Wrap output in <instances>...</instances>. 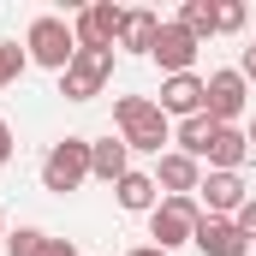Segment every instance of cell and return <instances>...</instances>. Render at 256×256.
I'll return each instance as SVG.
<instances>
[{
    "label": "cell",
    "instance_id": "obj_1",
    "mask_svg": "<svg viewBox=\"0 0 256 256\" xmlns=\"http://www.w3.org/2000/svg\"><path fill=\"white\" fill-rule=\"evenodd\" d=\"M114 120H120V137L131 155H161V143H173L167 114L149 96H114Z\"/></svg>",
    "mask_w": 256,
    "mask_h": 256
},
{
    "label": "cell",
    "instance_id": "obj_2",
    "mask_svg": "<svg viewBox=\"0 0 256 256\" xmlns=\"http://www.w3.org/2000/svg\"><path fill=\"white\" fill-rule=\"evenodd\" d=\"M196 220H202V202H196V196H161L155 214H149V238L173 256L179 244L196 238Z\"/></svg>",
    "mask_w": 256,
    "mask_h": 256
},
{
    "label": "cell",
    "instance_id": "obj_3",
    "mask_svg": "<svg viewBox=\"0 0 256 256\" xmlns=\"http://www.w3.org/2000/svg\"><path fill=\"white\" fill-rule=\"evenodd\" d=\"M24 54H30L36 66H48V72H60V78H66V66L78 60V36H72V24H66V18L48 12V18H36V24H30Z\"/></svg>",
    "mask_w": 256,
    "mask_h": 256
},
{
    "label": "cell",
    "instance_id": "obj_4",
    "mask_svg": "<svg viewBox=\"0 0 256 256\" xmlns=\"http://www.w3.org/2000/svg\"><path fill=\"white\" fill-rule=\"evenodd\" d=\"M84 179H90V143H84V137H60V143L42 155V191L66 196V191H78Z\"/></svg>",
    "mask_w": 256,
    "mask_h": 256
},
{
    "label": "cell",
    "instance_id": "obj_5",
    "mask_svg": "<svg viewBox=\"0 0 256 256\" xmlns=\"http://www.w3.org/2000/svg\"><path fill=\"white\" fill-rule=\"evenodd\" d=\"M108 78H114V48H78V60L60 78V96L66 102H90V96H102Z\"/></svg>",
    "mask_w": 256,
    "mask_h": 256
},
{
    "label": "cell",
    "instance_id": "obj_6",
    "mask_svg": "<svg viewBox=\"0 0 256 256\" xmlns=\"http://www.w3.org/2000/svg\"><path fill=\"white\" fill-rule=\"evenodd\" d=\"M72 36H78V48H120V36H126V6H114V0L84 6V12L72 18Z\"/></svg>",
    "mask_w": 256,
    "mask_h": 256
},
{
    "label": "cell",
    "instance_id": "obj_7",
    "mask_svg": "<svg viewBox=\"0 0 256 256\" xmlns=\"http://www.w3.org/2000/svg\"><path fill=\"white\" fill-rule=\"evenodd\" d=\"M196 48H202V42H196V36L185 30V24H179V18H161V36H155L149 60L161 66L167 78H185V72L196 66Z\"/></svg>",
    "mask_w": 256,
    "mask_h": 256
},
{
    "label": "cell",
    "instance_id": "obj_8",
    "mask_svg": "<svg viewBox=\"0 0 256 256\" xmlns=\"http://www.w3.org/2000/svg\"><path fill=\"white\" fill-rule=\"evenodd\" d=\"M202 90H208L202 114H208L214 126H232V120L244 114V72H208V78H202Z\"/></svg>",
    "mask_w": 256,
    "mask_h": 256
},
{
    "label": "cell",
    "instance_id": "obj_9",
    "mask_svg": "<svg viewBox=\"0 0 256 256\" xmlns=\"http://www.w3.org/2000/svg\"><path fill=\"white\" fill-rule=\"evenodd\" d=\"M196 202H202L214 220H232V214L250 202V191H244V179H238V173H202V185H196Z\"/></svg>",
    "mask_w": 256,
    "mask_h": 256
},
{
    "label": "cell",
    "instance_id": "obj_10",
    "mask_svg": "<svg viewBox=\"0 0 256 256\" xmlns=\"http://www.w3.org/2000/svg\"><path fill=\"white\" fill-rule=\"evenodd\" d=\"M202 256H250V238L238 232V220H214V214H202L196 220V238H191Z\"/></svg>",
    "mask_w": 256,
    "mask_h": 256
},
{
    "label": "cell",
    "instance_id": "obj_11",
    "mask_svg": "<svg viewBox=\"0 0 256 256\" xmlns=\"http://www.w3.org/2000/svg\"><path fill=\"white\" fill-rule=\"evenodd\" d=\"M202 102H208V90H202V78L185 72V78H161V114H179V120H196L202 114Z\"/></svg>",
    "mask_w": 256,
    "mask_h": 256
},
{
    "label": "cell",
    "instance_id": "obj_12",
    "mask_svg": "<svg viewBox=\"0 0 256 256\" xmlns=\"http://www.w3.org/2000/svg\"><path fill=\"white\" fill-rule=\"evenodd\" d=\"M155 185H161L167 196H196V185H202V161L179 155V149H167V155L155 161Z\"/></svg>",
    "mask_w": 256,
    "mask_h": 256
},
{
    "label": "cell",
    "instance_id": "obj_13",
    "mask_svg": "<svg viewBox=\"0 0 256 256\" xmlns=\"http://www.w3.org/2000/svg\"><path fill=\"white\" fill-rule=\"evenodd\" d=\"M202 161H208V173H238V167L250 161V131H238V126H220Z\"/></svg>",
    "mask_w": 256,
    "mask_h": 256
},
{
    "label": "cell",
    "instance_id": "obj_14",
    "mask_svg": "<svg viewBox=\"0 0 256 256\" xmlns=\"http://www.w3.org/2000/svg\"><path fill=\"white\" fill-rule=\"evenodd\" d=\"M126 173H131V149H126V137H102V143H90V179L120 185Z\"/></svg>",
    "mask_w": 256,
    "mask_h": 256
},
{
    "label": "cell",
    "instance_id": "obj_15",
    "mask_svg": "<svg viewBox=\"0 0 256 256\" xmlns=\"http://www.w3.org/2000/svg\"><path fill=\"white\" fill-rule=\"evenodd\" d=\"M114 196H120V208H131V214H155V202H161V185H155V173H137V167H131L126 179L114 185Z\"/></svg>",
    "mask_w": 256,
    "mask_h": 256
},
{
    "label": "cell",
    "instance_id": "obj_16",
    "mask_svg": "<svg viewBox=\"0 0 256 256\" xmlns=\"http://www.w3.org/2000/svg\"><path fill=\"white\" fill-rule=\"evenodd\" d=\"M155 36H161V12H126V36H120L126 54H149Z\"/></svg>",
    "mask_w": 256,
    "mask_h": 256
},
{
    "label": "cell",
    "instance_id": "obj_17",
    "mask_svg": "<svg viewBox=\"0 0 256 256\" xmlns=\"http://www.w3.org/2000/svg\"><path fill=\"white\" fill-rule=\"evenodd\" d=\"M214 120L208 114H196V120H179V155H191V161H202L208 155V143H214Z\"/></svg>",
    "mask_w": 256,
    "mask_h": 256
},
{
    "label": "cell",
    "instance_id": "obj_18",
    "mask_svg": "<svg viewBox=\"0 0 256 256\" xmlns=\"http://www.w3.org/2000/svg\"><path fill=\"white\" fill-rule=\"evenodd\" d=\"M179 24L191 30L196 42H208V36H214V0H185V6H179Z\"/></svg>",
    "mask_w": 256,
    "mask_h": 256
},
{
    "label": "cell",
    "instance_id": "obj_19",
    "mask_svg": "<svg viewBox=\"0 0 256 256\" xmlns=\"http://www.w3.org/2000/svg\"><path fill=\"white\" fill-rule=\"evenodd\" d=\"M24 66H30V54H24L18 42H0V90H6V84H18V78H24Z\"/></svg>",
    "mask_w": 256,
    "mask_h": 256
},
{
    "label": "cell",
    "instance_id": "obj_20",
    "mask_svg": "<svg viewBox=\"0 0 256 256\" xmlns=\"http://www.w3.org/2000/svg\"><path fill=\"white\" fill-rule=\"evenodd\" d=\"M42 244H48L42 226H18V232L6 238V256H42Z\"/></svg>",
    "mask_w": 256,
    "mask_h": 256
},
{
    "label": "cell",
    "instance_id": "obj_21",
    "mask_svg": "<svg viewBox=\"0 0 256 256\" xmlns=\"http://www.w3.org/2000/svg\"><path fill=\"white\" fill-rule=\"evenodd\" d=\"M244 18H250V12H244L238 0H214V30H244Z\"/></svg>",
    "mask_w": 256,
    "mask_h": 256
},
{
    "label": "cell",
    "instance_id": "obj_22",
    "mask_svg": "<svg viewBox=\"0 0 256 256\" xmlns=\"http://www.w3.org/2000/svg\"><path fill=\"white\" fill-rule=\"evenodd\" d=\"M232 220H238V232H244V238L256 244V196L244 202V208H238V214H232Z\"/></svg>",
    "mask_w": 256,
    "mask_h": 256
},
{
    "label": "cell",
    "instance_id": "obj_23",
    "mask_svg": "<svg viewBox=\"0 0 256 256\" xmlns=\"http://www.w3.org/2000/svg\"><path fill=\"white\" fill-rule=\"evenodd\" d=\"M42 256H78V244H72V238H48V244H42Z\"/></svg>",
    "mask_w": 256,
    "mask_h": 256
},
{
    "label": "cell",
    "instance_id": "obj_24",
    "mask_svg": "<svg viewBox=\"0 0 256 256\" xmlns=\"http://www.w3.org/2000/svg\"><path fill=\"white\" fill-rule=\"evenodd\" d=\"M6 161H12V126L0 120V167H6Z\"/></svg>",
    "mask_w": 256,
    "mask_h": 256
},
{
    "label": "cell",
    "instance_id": "obj_25",
    "mask_svg": "<svg viewBox=\"0 0 256 256\" xmlns=\"http://www.w3.org/2000/svg\"><path fill=\"white\" fill-rule=\"evenodd\" d=\"M238 72H244V84H256V48H244V60H238Z\"/></svg>",
    "mask_w": 256,
    "mask_h": 256
},
{
    "label": "cell",
    "instance_id": "obj_26",
    "mask_svg": "<svg viewBox=\"0 0 256 256\" xmlns=\"http://www.w3.org/2000/svg\"><path fill=\"white\" fill-rule=\"evenodd\" d=\"M126 256H167L161 244H137V250H126Z\"/></svg>",
    "mask_w": 256,
    "mask_h": 256
},
{
    "label": "cell",
    "instance_id": "obj_27",
    "mask_svg": "<svg viewBox=\"0 0 256 256\" xmlns=\"http://www.w3.org/2000/svg\"><path fill=\"white\" fill-rule=\"evenodd\" d=\"M250 149H256V126H250Z\"/></svg>",
    "mask_w": 256,
    "mask_h": 256
}]
</instances>
